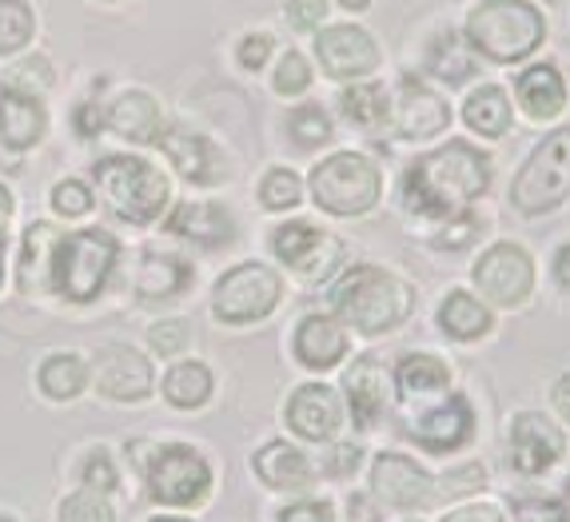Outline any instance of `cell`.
Segmentation results:
<instances>
[{
  "label": "cell",
  "instance_id": "6da1fadb",
  "mask_svg": "<svg viewBox=\"0 0 570 522\" xmlns=\"http://www.w3.org/2000/svg\"><path fill=\"white\" fill-rule=\"evenodd\" d=\"M491 184V164L479 148L463 140L443 144L439 152L419 156L403 180V204L415 216H455L475 204Z\"/></svg>",
  "mask_w": 570,
  "mask_h": 522
},
{
  "label": "cell",
  "instance_id": "7a4b0ae2",
  "mask_svg": "<svg viewBox=\"0 0 570 522\" xmlns=\"http://www.w3.org/2000/svg\"><path fill=\"white\" fill-rule=\"evenodd\" d=\"M466 40L491 65H514L542 45V17L527 0H483L466 20Z\"/></svg>",
  "mask_w": 570,
  "mask_h": 522
},
{
  "label": "cell",
  "instance_id": "3957f363",
  "mask_svg": "<svg viewBox=\"0 0 570 522\" xmlns=\"http://www.w3.org/2000/svg\"><path fill=\"white\" fill-rule=\"evenodd\" d=\"M332 304L352 327L375 335L407 319L411 287L403 284V279L380 272V267H355V272H347V276L340 279Z\"/></svg>",
  "mask_w": 570,
  "mask_h": 522
},
{
  "label": "cell",
  "instance_id": "277c9868",
  "mask_svg": "<svg viewBox=\"0 0 570 522\" xmlns=\"http://www.w3.org/2000/svg\"><path fill=\"white\" fill-rule=\"evenodd\" d=\"M96 180H100V191H105V204L112 208V216L128 219V224H153L168 204V180L148 160L108 156V160L96 164Z\"/></svg>",
  "mask_w": 570,
  "mask_h": 522
},
{
  "label": "cell",
  "instance_id": "5b68a950",
  "mask_svg": "<svg viewBox=\"0 0 570 522\" xmlns=\"http://www.w3.org/2000/svg\"><path fill=\"white\" fill-rule=\"evenodd\" d=\"M116 264V239L108 232H77V236L57 239L52 247V267H48V284L68 299H92L105 287L108 272Z\"/></svg>",
  "mask_w": 570,
  "mask_h": 522
},
{
  "label": "cell",
  "instance_id": "8992f818",
  "mask_svg": "<svg viewBox=\"0 0 570 522\" xmlns=\"http://www.w3.org/2000/svg\"><path fill=\"white\" fill-rule=\"evenodd\" d=\"M570 196V128H559L531 152L523 171L514 176L511 204L523 216H542Z\"/></svg>",
  "mask_w": 570,
  "mask_h": 522
},
{
  "label": "cell",
  "instance_id": "52a82bcc",
  "mask_svg": "<svg viewBox=\"0 0 570 522\" xmlns=\"http://www.w3.org/2000/svg\"><path fill=\"white\" fill-rule=\"evenodd\" d=\"M315 204L335 216H360L380 200V168L360 152H340L312 171Z\"/></svg>",
  "mask_w": 570,
  "mask_h": 522
},
{
  "label": "cell",
  "instance_id": "ba28073f",
  "mask_svg": "<svg viewBox=\"0 0 570 522\" xmlns=\"http://www.w3.org/2000/svg\"><path fill=\"white\" fill-rule=\"evenodd\" d=\"M279 304V276L264 264H239L216 284L212 307L224 323H256Z\"/></svg>",
  "mask_w": 570,
  "mask_h": 522
},
{
  "label": "cell",
  "instance_id": "9c48e42d",
  "mask_svg": "<svg viewBox=\"0 0 570 522\" xmlns=\"http://www.w3.org/2000/svg\"><path fill=\"white\" fill-rule=\"evenodd\" d=\"M212 471L191 446H164L148 463V491L164 506H191L208 494Z\"/></svg>",
  "mask_w": 570,
  "mask_h": 522
},
{
  "label": "cell",
  "instance_id": "30bf717a",
  "mask_svg": "<svg viewBox=\"0 0 570 522\" xmlns=\"http://www.w3.org/2000/svg\"><path fill=\"white\" fill-rule=\"evenodd\" d=\"M272 247H276V256L292 267L295 276L307 279V284L332 276L335 264H340V256H343L340 239L320 232L315 224H307V219L284 224V228L272 236Z\"/></svg>",
  "mask_w": 570,
  "mask_h": 522
},
{
  "label": "cell",
  "instance_id": "8fae6325",
  "mask_svg": "<svg viewBox=\"0 0 570 522\" xmlns=\"http://www.w3.org/2000/svg\"><path fill=\"white\" fill-rule=\"evenodd\" d=\"M475 284L499 307H519L531 295L534 264L519 244H494L475 264Z\"/></svg>",
  "mask_w": 570,
  "mask_h": 522
},
{
  "label": "cell",
  "instance_id": "7c38bea8",
  "mask_svg": "<svg viewBox=\"0 0 570 522\" xmlns=\"http://www.w3.org/2000/svg\"><path fill=\"white\" fill-rule=\"evenodd\" d=\"M315 57L324 60L327 77L352 80V77H367L371 68L380 65V48L355 24H335V29L320 32L315 37Z\"/></svg>",
  "mask_w": 570,
  "mask_h": 522
},
{
  "label": "cell",
  "instance_id": "4fadbf2b",
  "mask_svg": "<svg viewBox=\"0 0 570 522\" xmlns=\"http://www.w3.org/2000/svg\"><path fill=\"white\" fill-rule=\"evenodd\" d=\"M562 455V431L547 415H519L511 423V463L523 475H542Z\"/></svg>",
  "mask_w": 570,
  "mask_h": 522
},
{
  "label": "cell",
  "instance_id": "5bb4252c",
  "mask_svg": "<svg viewBox=\"0 0 570 522\" xmlns=\"http://www.w3.org/2000/svg\"><path fill=\"white\" fill-rule=\"evenodd\" d=\"M160 144L184 180L219 184L224 176H228V160L219 156V148L208 140V136L188 132V128H168V132H160Z\"/></svg>",
  "mask_w": 570,
  "mask_h": 522
},
{
  "label": "cell",
  "instance_id": "9a60e30c",
  "mask_svg": "<svg viewBox=\"0 0 570 522\" xmlns=\"http://www.w3.org/2000/svg\"><path fill=\"white\" fill-rule=\"evenodd\" d=\"M96 387L105 391L108 400L136 403L153 391V367L148 360L128 347H108L96 355Z\"/></svg>",
  "mask_w": 570,
  "mask_h": 522
},
{
  "label": "cell",
  "instance_id": "2e32d148",
  "mask_svg": "<svg viewBox=\"0 0 570 522\" xmlns=\"http://www.w3.org/2000/svg\"><path fill=\"white\" fill-rule=\"evenodd\" d=\"M471 431H475V415H471L466 400H459V395H448L435 407L419 411V418L411 423V435L428 451H455L459 443L471 439Z\"/></svg>",
  "mask_w": 570,
  "mask_h": 522
},
{
  "label": "cell",
  "instance_id": "e0dca14e",
  "mask_svg": "<svg viewBox=\"0 0 570 522\" xmlns=\"http://www.w3.org/2000/svg\"><path fill=\"white\" fill-rule=\"evenodd\" d=\"M371 491L387 506H419L431 494V479L407 455H380L371 466Z\"/></svg>",
  "mask_w": 570,
  "mask_h": 522
},
{
  "label": "cell",
  "instance_id": "ac0fdd59",
  "mask_svg": "<svg viewBox=\"0 0 570 522\" xmlns=\"http://www.w3.org/2000/svg\"><path fill=\"white\" fill-rule=\"evenodd\" d=\"M391 116H395V128H400L407 140H428V136L443 132L448 120H451L443 96H435L431 88L415 85V80H403L400 85V100H395Z\"/></svg>",
  "mask_w": 570,
  "mask_h": 522
},
{
  "label": "cell",
  "instance_id": "d6986e66",
  "mask_svg": "<svg viewBox=\"0 0 570 522\" xmlns=\"http://www.w3.org/2000/svg\"><path fill=\"white\" fill-rule=\"evenodd\" d=\"M340 400H335V391L327 387V383H307V387H299L292 395V403H287V423H292L295 435L304 439H327L335 435V427H340Z\"/></svg>",
  "mask_w": 570,
  "mask_h": 522
},
{
  "label": "cell",
  "instance_id": "ffe728a7",
  "mask_svg": "<svg viewBox=\"0 0 570 522\" xmlns=\"http://www.w3.org/2000/svg\"><path fill=\"white\" fill-rule=\"evenodd\" d=\"M48 112L32 92H17V88H4L0 92V140L24 152L45 136Z\"/></svg>",
  "mask_w": 570,
  "mask_h": 522
},
{
  "label": "cell",
  "instance_id": "44dd1931",
  "mask_svg": "<svg viewBox=\"0 0 570 522\" xmlns=\"http://www.w3.org/2000/svg\"><path fill=\"white\" fill-rule=\"evenodd\" d=\"M347 352V335L335 319H324V315H307L295 332V355L307 363V367L324 371L335 367Z\"/></svg>",
  "mask_w": 570,
  "mask_h": 522
},
{
  "label": "cell",
  "instance_id": "7402d4cb",
  "mask_svg": "<svg viewBox=\"0 0 570 522\" xmlns=\"http://www.w3.org/2000/svg\"><path fill=\"white\" fill-rule=\"evenodd\" d=\"M108 124H112L116 136L132 144H156L164 128L160 108H156V100L148 92H124L112 105V112H108Z\"/></svg>",
  "mask_w": 570,
  "mask_h": 522
},
{
  "label": "cell",
  "instance_id": "603a6c76",
  "mask_svg": "<svg viewBox=\"0 0 570 522\" xmlns=\"http://www.w3.org/2000/svg\"><path fill=\"white\" fill-rule=\"evenodd\" d=\"M514 92H519V105L527 108V116H534V120H551V116H559L562 105H567V85H562L559 68H551V65L527 68Z\"/></svg>",
  "mask_w": 570,
  "mask_h": 522
},
{
  "label": "cell",
  "instance_id": "cb8c5ba5",
  "mask_svg": "<svg viewBox=\"0 0 570 522\" xmlns=\"http://www.w3.org/2000/svg\"><path fill=\"white\" fill-rule=\"evenodd\" d=\"M252 466H256V475L264 479L267 486H276V491H299V486L312 483V466H307V459L287 443L259 446Z\"/></svg>",
  "mask_w": 570,
  "mask_h": 522
},
{
  "label": "cell",
  "instance_id": "d4e9b609",
  "mask_svg": "<svg viewBox=\"0 0 570 522\" xmlns=\"http://www.w3.org/2000/svg\"><path fill=\"white\" fill-rule=\"evenodd\" d=\"M176 236L184 239H196L200 247H219L232 239V216L219 204H184V208H176V216H171L168 224Z\"/></svg>",
  "mask_w": 570,
  "mask_h": 522
},
{
  "label": "cell",
  "instance_id": "484cf974",
  "mask_svg": "<svg viewBox=\"0 0 570 522\" xmlns=\"http://www.w3.org/2000/svg\"><path fill=\"white\" fill-rule=\"evenodd\" d=\"M395 383H400V395L407 403H423L443 395L451 383L448 363H439L435 355H407L395 371Z\"/></svg>",
  "mask_w": 570,
  "mask_h": 522
},
{
  "label": "cell",
  "instance_id": "4316f807",
  "mask_svg": "<svg viewBox=\"0 0 570 522\" xmlns=\"http://www.w3.org/2000/svg\"><path fill=\"white\" fill-rule=\"evenodd\" d=\"M347 400H352V411L360 423H375V415L387 403V371L375 360H360L352 371H347Z\"/></svg>",
  "mask_w": 570,
  "mask_h": 522
},
{
  "label": "cell",
  "instance_id": "83f0119b",
  "mask_svg": "<svg viewBox=\"0 0 570 522\" xmlns=\"http://www.w3.org/2000/svg\"><path fill=\"white\" fill-rule=\"evenodd\" d=\"M471 40L459 37V32H439L428 45V72L448 85H463V80L475 77V57H471Z\"/></svg>",
  "mask_w": 570,
  "mask_h": 522
},
{
  "label": "cell",
  "instance_id": "f1b7e54d",
  "mask_svg": "<svg viewBox=\"0 0 570 522\" xmlns=\"http://www.w3.org/2000/svg\"><path fill=\"white\" fill-rule=\"evenodd\" d=\"M439 323H443V332H448L451 339H479V335L491 332V315H487V307L466 292H451L448 299H443Z\"/></svg>",
  "mask_w": 570,
  "mask_h": 522
},
{
  "label": "cell",
  "instance_id": "f546056e",
  "mask_svg": "<svg viewBox=\"0 0 570 522\" xmlns=\"http://www.w3.org/2000/svg\"><path fill=\"white\" fill-rule=\"evenodd\" d=\"M463 120L471 124V128H475L479 136H503L507 124H511V100H507L503 88L483 85L479 92L466 96Z\"/></svg>",
  "mask_w": 570,
  "mask_h": 522
},
{
  "label": "cell",
  "instance_id": "4dcf8cb0",
  "mask_svg": "<svg viewBox=\"0 0 570 522\" xmlns=\"http://www.w3.org/2000/svg\"><path fill=\"white\" fill-rule=\"evenodd\" d=\"M191 279V267L180 256H144L140 276H136V292L144 299H160V295H176Z\"/></svg>",
  "mask_w": 570,
  "mask_h": 522
},
{
  "label": "cell",
  "instance_id": "1f68e13d",
  "mask_svg": "<svg viewBox=\"0 0 570 522\" xmlns=\"http://www.w3.org/2000/svg\"><path fill=\"white\" fill-rule=\"evenodd\" d=\"M212 395V371L204 363H176V367L164 375V400L171 407H200Z\"/></svg>",
  "mask_w": 570,
  "mask_h": 522
},
{
  "label": "cell",
  "instance_id": "d6a6232c",
  "mask_svg": "<svg viewBox=\"0 0 570 522\" xmlns=\"http://www.w3.org/2000/svg\"><path fill=\"white\" fill-rule=\"evenodd\" d=\"M57 228L52 224H32L29 236H24V256H20V284L29 287H45L48 284V267H52V256H48V247L57 244Z\"/></svg>",
  "mask_w": 570,
  "mask_h": 522
},
{
  "label": "cell",
  "instance_id": "836d02e7",
  "mask_svg": "<svg viewBox=\"0 0 570 522\" xmlns=\"http://www.w3.org/2000/svg\"><path fill=\"white\" fill-rule=\"evenodd\" d=\"M88 383V367L77 355H52V360L40 367V387H45L48 400H77Z\"/></svg>",
  "mask_w": 570,
  "mask_h": 522
},
{
  "label": "cell",
  "instance_id": "e575fe53",
  "mask_svg": "<svg viewBox=\"0 0 570 522\" xmlns=\"http://www.w3.org/2000/svg\"><path fill=\"white\" fill-rule=\"evenodd\" d=\"M340 108H343V116H347L352 124H360V128H380V124L387 120V112H391L387 92H383L380 85L347 88V92L340 96Z\"/></svg>",
  "mask_w": 570,
  "mask_h": 522
},
{
  "label": "cell",
  "instance_id": "d590c367",
  "mask_svg": "<svg viewBox=\"0 0 570 522\" xmlns=\"http://www.w3.org/2000/svg\"><path fill=\"white\" fill-rule=\"evenodd\" d=\"M32 29H37V17L24 0H0V57L20 52L32 40Z\"/></svg>",
  "mask_w": 570,
  "mask_h": 522
},
{
  "label": "cell",
  "instance_id": "8d00e7d4",
  "mask_svg": "<svg viewBox=\"0 0 570 522\" xmlns=\"http://www.w3.org/2000/svg\"><path fill=\"white\" fill-rule=\"evenodd\" d=\"M299 176L287 168H276V171H267L264 184H259V200H264V208L272 211H284V208H295L299 204Z\"/></svg>",
  "mask_w": 570,
  "mask_h": 522
},
{
  "label": "cell",
  "instance_id": "74e56055",
  "mask_svg": "<svg viewBox=\"0 0 570 522\" xmlns=\"http://www.w3.org/2000/svg\"><path fill=\"white\" fill-rule=\"evenodd\" d=\"M60 522H116V519L105 494L80 491V494H68L65 503H60Z\"/></svg>",
  "mask_w": 570,
  "mask_h": 522
},
{
  "label": "cell",
  "instance_id": "f35d334b",
  "mask_svg": "<svg viewBox=\"0 0 570 522\" xmlns=\"http://www.w3.org/2000/svg\"><path fill=\"white\" fill-rule=\"evenodd\" d=\"M48 85H52V68H48L45 57H29V60H20V65L9 68V88H17V92L37 96V88L45 92Z\"/></svg>",
  "mask_w": 570,
  "mask_h": 522
},
{
  "label": "cell",
  "instance_id": "ab89813d",
  "mask_svg": "<svg viewBox=\"0 0 570 522\" xmlns=\"http://www.w3.org/2000/svg\"><path fill=\"white\" fill-rule=\"evenodd\" d=\"M292 136L304 144V148L324 144L327 136H332V124H327L324 108H299V112H292Z\"/></svg>",
  "mask_w": 570,
  "mask_h": 522
},
{
  "label": "cell",
  "instance_id": "60d3db41",
  "mask_svg": "<svg viewBox=\"0 0 570 522\" xmlns=\"http://www.w3.org/2000/svg\"><path fill=\"white\" fill-rule=\"evenodd\" d=\"M307 85H312V65H307L299 52H287V57L276 65V88L284 96H299Z\"/></svg>",
  "mask_w": 570,
  "mask_h": 522
},
{
  "label": "cell",
  "instance_id": "b9f144b4",
  "mask_svg": "<svg viewBox=\"0 0 570 522\" xmlns=\"http://www.w3.org/2000/svg\"><path fill=\"white\" fill-rule=\"evenodd\" d=\"M52 208H57L60 216L77 219L92 208V191H88L80 180H60L57 188H52Z\"/></svg>",
  "mask_w": 570,
  "mask_h": 522
},
{
  "label": "cell",
  "instance_id": "7bdbcfd3",
  "mask_svg": "<svg viewBox=\"0 0 570 522\" xmlns=\"http://www.w3.org/2000/svg\"><path fill=\"white\" fill-rule=\"evenodd\" d=\"M148 339H153L156 352L176 355V352H184V343H188V323H184V319H164V323H156L153 332H148Z\"/></svg>",
  "mask_w": 570,
  "mask_h": 522
},
{
  "label": "cell",
  "instance_id": "ee69618b",
  "mask_svg": "<svg viewBox=\"0 0 570 522\" xmlns=\"http://www.w3.org/2000/svg\"><path fill=\"white\" fill-rule=\"evenodd\" d=\"M85 483L92 486V491H112L116 486V466L105 451H92V455L85 459Z\"/></svg>",
  "mask_w": 570,
  "mask_h": 522
},
{
  "label": "cell",
  "instance_id": "f6af8a7d",
  "mask_svg": "<svg viewBox=\"0 0 570 522\" xmlns=\"http://www.w3.org/2000/svg\"><path fill=\"white\" fill-rule=\"evenodd\" d=\"M324 0H287V20H292L299 32H312L320 20H324Z\"/></svg>",
  "mask_w": 570,
  "mask_h": 522
},
{
  "label": "cell",
  "instance_id": "bcb514c9",
  "mask_svg": "<svg viewBox=\"0 0 570 522\" xmlns=\"http://www.w3.org/2000/svg\"><path fill=\"white\" fill-rule=\"evenodd\" d=\"M272 57V37L267 32H252V37L239 40V65L244 68H259Z\"/></svg>",
  "mask_w": 570,
  "mask_h": 522
},
{
  "label": "cell",
  "instance_id": "7dc6e473",
  "mask_svg": "<svg viewBox=\"0 0 570 522\" xmlns=\"http://www.w3.org/2000/svg\"><path fill=\"white\" fill-rule=\"evenodd\" d=\"M483 486V466H459V471H451L448 483H443V491L448 494H471Z\"/></svg>",
  "mask_w": 570,
  "mask_h": 522
},
{
  "label": "cell",
  "instance_id": "c3c4849f",
  "mask_svg": "<svg viewBox=\"0 0 570 522\" xmlns=\"http://www.w3.org/2000/svg\"><path fill=\"white\" fill-rule=\"evenodd\" d=\"M279 522H335V514L327 503H295L279 514Z\"/></svg>",
  "mask_w": 570,
  "mask_h": 522
},
{
  "label": "cell",
  "instance_id": "681fc988",
  "mask_svg": "<svg viewBox=\"0 0 570 522\" xmlns=\"http://www.w3.org/2000/svg\"><path fill=\"white\" fill-rule=\"evenodd\" d=\"M475 232H479V219H471V216L455 219V224L439 236V244H443V247H463V244H471V239H475Z\"/></svg>",
  "mask_w": 570,
  "mask_h": 522
},
{
  "label": "cell",
  "instance_id": "f907efd6",
  "mask_svg": "<svg viewBox=\"0 0 570 522\" xmlns=\"http://www.w3.org/2000/svg\"><path fill=\"white\" fill-rule=\"evenodd\" d=\"M352 466H360V446L340 443V446H335V459L327 463V471H332V475H347Z\"/></svg>",
  "mask_w": 570,
  "mask_h": 522
},
{
  "label": "cell",
  "instance_id": "816d5d0a",
  "mask_svg": "<svg viewBox=\"0 0 570 522\" xmlns=\"http://www.w3.org/2000/svg\"><path fill=\"white\" fill-rule=\"evenodd\" d=\"M523 522H570V514L559 503H531L523 514Z\"/></svg>",
  "mask_w": 570,
  "mask_h": 522
},
{
  "label": "cell",
  "instance_id": "f5cc1de1",
  "mask_svg": "<svg viewBox=\"0 0 570 522\" xmlns=\"http://www.w3.org/2000/svg\"><path fill=\"white\" fill-rule=\"evenodd\" d=\"M443 522H503V514L494 506H463V511H451Z\"/></svg>",
  "mask_w": 570,
  "mask_h": 522
},
{
  "label": "cell",
  "instance_id": "db71d44e",
  "mask_svg": "<svg viewBox=\"0 0 570 522\" xmlns=\"http://www.w3.org/2000/svg\"><path fill=\"white\" fill-rule=\"evenodd\" d=\"M77 128H80V136H96V132H100V108H96V105H80L77 108Z\"/></svg>",
  "mask_w": 570,
  "mask_h": 522
},
{
  "label": "cell",
  "instance_id": "11a10c76",
  "mask_svg": "<svg viewBox=\"0 0 570 522\" xmlns=\"http://www.w3.org/2000/svg\"><path fill=\"white\" fill-rule=\"evenodd\" d=\"M554 411H559V415L570 423V371L562 375L559 383H554Z\"/></svg>",
  "mask_w": 570,
  "mask_h": 522
},
{
  "label": "cell",
  "instance_id": "9f6ffc18",
  "mask_svg": "<svg viewBox=\"0 0 570 522\" xmlns=\"http://www.w3.org/2000/svg\"><path fill=\"white\" fill-rule=\"evenodd\" d=\"M554 279H559L562 287H570V244H562L559 256H554Z\"/></svg>",
  "mask_w": 570,
  "mask_h": 522
},
{
  "label": "cell",
  "instance_id": "6f0895ef",
  "mask_svg": "<svg viewBox=\"0 0 570 522\" xmlns=\"http://www.w3.org/2000/svg\"><path fill=\"white\" fill-rule=\"evenodd\" d=\"M9 216H12V196L4 191V184H0V236L9 228Z\"/></svg>",
  "mask_w": 570,
  "mask_h": 522
},
{
  "label": "cell",
  "instance_id": "680465c9",
  "mask_svg": "<svg viewBox=\"0 0 570 522\" xmlns=\"http://www.w3.org/2000/svg\"><path fill=\"white\" fill-rule=\"evenodd\" d=\"M340 4H343V9H355V12H360V9H367L371 0H340Z\"/></svg>",
  "mask_w": 570,
  "mask_h": 522
},
{
  "label": "cell",
  "instance_id": "91938a15",
  "mask_svg": "<svg viewBox=\"0 0 570 522\" xmlns=\"http://www.w3.org/2000/svg\"><path fill=\"white\" fill-rule=\"evenodd\" d=\"M0 284H4V244H0Z\"/></svg>",
  "mask_w": 570,
  "mask_h": 522
},
{
  "label": "cell",
  "instance_id": "94428289",
  "mask_svg": "<svg viewBox=\"0 0 570 522\" xmlns=\"http://www.w3.org/2000/svg\"><path fill=\"white\" fill-rule=\"evenodd\" d=\"M153 522H188V519H153Z\"/></svg>",
  "mask_w": 570,
  "mask_h": 522
},
{
  "label": "cell",
  "instance_id": "6125c7cd",
  "mask_svg": "<svg viewBox=\"0 0 570 522\" xmlns=\"http://www.w3.org/2000/svg\"><path fill=\"white\" fill-rule=\"evenodd\" d=\"M0 522H9V519H4V514H0Z\"/></svg>",
  "mask_w": 570,
  "mask_h": 522
}]
</instances>
